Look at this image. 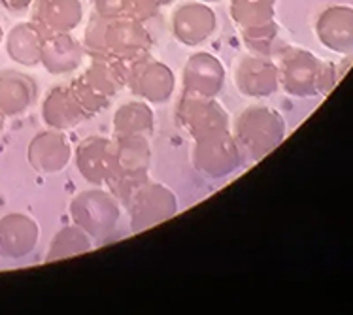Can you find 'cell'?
I'll return each mask as SVG.
<instances>
[{"label": "cell", "mask_w": 353, "mask_h": 315, "mask_svg": "<svg viewBox=\"0 0 353 315\" xmlns=\"http://www.w3.org/2000/svg\"><path fill=\"white\" fill-rule=\"evenodd\" d=\"M83 50L89 57L110 59L130 65L150 55L152 36L144 21L130 17H101L94 15L83 32Z\"/></svg>", "instance_id": "6da1fadb"}, {"label": "cell", "mask_w": 353, "mask_h": 315, "mask_svg": "<svg viewBox=\"0 0 353 315\" xmlns=\"http://www.w3.org/2000/svg\"><path fill=\"white\" fill-rule=\"evenodd\" d=\"M129 65L110 59L91 57V65L70 83L76 101L87 117H93L108 106L110 101L127 85Z\"/></svg>", "instance_id": "7a4b0ae2"}, {"label": "cell", "mask_w": 353, "mask_h": 315, "mask_svg": "<svg viewBox=\"0 0 353 315\" xmlns=\"http://www.w3.org/2000/svg\"><path fill=\"white\" fill-rule=\"evenodd\" d=\"M152 150L148 136L116 138V159L106 185L119 202H127L138 187L148 181Z\"/></svg>", "instance_id": "3957f363"}, {"label": "cell", "mask_w": 353, "mask_h": 315, "mask_svg": "<svg viewBox=\"0 0 353 315\" xmlns=\"http://www.w3.org/2000/svg\"><path fill=\"white\" fill-rule=\"evenodd\" d=\"M285 136L281 115L267 106H250L238 115L234 138L240 150L252 161H261Z\"/></svg>", "instance_id": "277c9868"}, {"label": "cell", "mask_w": 353, "mask_h": 315, "mask_svg": "<svg viewBox=\"0 0 353 315\" xmlns=\"http://www.w3.org/2000/svg\"><path fill=\"white\" fill-rule=\"evenodd\" d=\"M70 217L74 225L85 230L91 240L104 242L117 229L119 201L110 191L102 189L83 191L70 202Z\"/></svg>", "instance_id": "5b68a950"}, {"label": "cell", "mask_w": 353, "mask_h": 315, "mask_svg": "<svg viewBox=\"0 0 353 315\" xmlns=\"http://www.w3.org/2000/svg\"><path fill=\"white\" fill-rule=\"evenodd\" d=\"M130 229L134 234L172 219L178 214V199L166 185L145 181L127 199Z\"/></svg>", "instance_id": "8992f818"}, {"label": "cell", "mask_w": 353, "mask_h": 315, "mask_svg": "<svg viewBox=\"0 0 353 315\" xmlns=\"http://www.w3.org/2000/svg\"><path fill=\"white\" fill-rule=\"evenodd\" d=\"M191 161L196 170L206 178H227L242 166L244 151L240 150L234 134L227 130L214 136L195 140Z\"/></svg>", "instance_id": "52a82bcc"}, {"label": "cell", "mask_w": 353, "mask_h": 315, "mask_svg": "<svg viewBox=\"0 0 353 315\" xmlns=\"http://www.w3.org/2000/svg\"><path fill=\"white\" fill-rule=\"evenodd\" d=\"M176 119L193 140H202L229 130V114L216 99L208 96L183 94L176 110Z\"/></svg>", "instance_id": "ba28073f"}, {"label": "cell", "mask_w": 353, "mask_h": 315, "mask_svg": "<svg viewBox=\"0 0 353 315\" xmlns=\"http://www.w3.org/2000/svg\"><path fill=\"white\" fill-rule=\"evenodd\" d=\"M127 87L140 101L163 104L170 101L176 87V78L165 63L153 59L152 55H144L129 65Z\"/></svg>", "instance_id": "9c48e42d"}, {"label": "cell", "mask_w": 353, "mask_h": 315, "mask_svg": "<svg viewBox=\"0 0 353 315\" xmlns=\"http://www.w3.org/2000/svg\"><path fill=\"white\" fill-rule=\"evenodd\" d=\"M323 65L310 51L285 48L280 53V85L293 96H312L319 93Z\"/></svg>", "instance_id": "30bf717a"}, {"label": "cell", "mask_w": 353, "mask_h": 315, "mask_svg": "<svg viewBox=\"0 0 353 315\" xmlns=\"http://www.w3.org/2000/svg\"><path fill=\"white\" fill-rule=\"evenodd\" d=\"M172 32L183 45L195 48L214 34L217 15L206 2H188L172 12Z\"/></svg>", "instance_id": "8fae6325"}, {"label": "cell", "mask_w": 353, "mask_h": 315, "mask_svg": "<svg viewBox=\"0 0 353 315\" xmlns=\"http://www.w3.org/2000/svg\"><path fill=\"white\" fill-rule=\"evenodd\" d=\"M234 83L244 96L263 99L272 94L280 85V72L268 57L245 55L234 68Z\"/></svg>", "instance_id": "7c38bea8"}, {"label": "cell", "mask_w": 353, "mask_h": 315, "mask_svg": "<svg viewBox=\"0 0 353 315\" xmlns=\"http://www.w3.org/2000/svg\"><path fill=\"white\" fill-rule=\"evenodd\" d=\"M225 66L206 51L195 53L183 66V93L216 99L223 91Z\"/></svg>", "instance_id": "4fadbf2b"}, {"label": "cell", "mask_w": 353, "mask_h": 315, "mask_svg": "<svg viewBox=\"0 0 353 315\" xmlns=\"http://www.w3.org/2000/svg\"><path fill=\"white\" fill-rule=\"evenodd\" d=\"M116 159V142L104 136L81 140L76 150V166L91 185H104Z\"/></svg>", "instance_id": "5bb4252c"}, {"label": "cell", "mask_w": 353, "mask_h": 315, "mask_svg": "<svg viewBox=\"0 0 353 315\" xmlns=\"http://www.w3.org/2000/svg\"><path fill=\"white\" fill-rule=\"evenodd\" d=\"M72 157V145L63 130H46L32 138L29 145V163L40 174L61 172Z\"/></svg>", "instance_id": "9a60e30c"}, {"label": "cell", "mask_w": 353, "mask_h": 315, "mask_svg": "<svg viewBox=\"0 0 353 315\" xmlns=\"http://www.w3.org/2000/svg\"><path fill=\"white\" fill-rule=\"evenodd\" d=\"M316 34L327 50L342 55L353 53V8H325L317 17Z\"/></svg>", "instance_id": "2e32d148"}, {"label": "cell", "mask_w": 353, "mask_h": 315, "mask_svg": "<svg viewBox=\"0 0 353 315\" xmlns=\"http://www.w3.org/2000/svg\"><path fill=\"white\" fill-rule=\"evenodd\" d=\"M40 229L37 221L23 214H10L0 219V255L8 258L27 257L37 247Z\"/></svg>", "instance_id": "e0dca14e"}, {"label": "cell", "mask_w": 353, "mask_h": 315, "mask_svg": "<svg viewBox=\"0 0 353 315\" xmlns=\"http://www.w3.org/2000/svg\"><path fill=\"white\" fill-rule=\"evenodd\" d=\"M81 19L83 6L79 0H37L34 21L43 36L72 32Z\"/></svg>", "instance_id": "ac0fdd59"}, {"label": "cell", "mask_w": 353, "mask_h": 315, "mask_svg": "<svg viewBox=\"0 0 353 315\" xmlns=\"http://www.w3.org/2000/svg\"><path fill=\"white\" fill-rule=\"evenodd\" d=\"M85 50L83 45L74 40L70 32L66 34H50L43 38L42 57L40 63L50 74H68L76 70L83 63Z\"/></svg>", "instance_id": "d6986e66"}, {"label": "cell", "mask_w": 353, "mask_h": 315, "mask_svg": "<svg viewBox=\"0 0 353 315\" xmlns=\"http://www.w3.org/2000/svg\"><path fill=\"white\" fill-rule=\"evenodd\" d=\"M43 123L53 130H68L87 119L85 112L76 101L70 85H59L51 89L42 104Z\"/></svg>", "instance_id": "ffe728a7"}, {"label": "cell", "mask_w": 353, "mask_h": 315, "mask_svg": "<svg viewBox=\"0 0 353 315\" xmlns=\"http://www.w3.org/2000/svg\"><path fill=\"white\" fill-rule=\"evenodd\" d=\"M37 99L34 81L19 72L0 74V112L6 117L23 114Z\"/></svg>", "instance_id": "44dd1931"}, {"label": "cell", "mask_w": 353, "mask_h": 315, "mask_svg": "<svg viewBox=\"0 0 353 315\" xmlns=\"http://www.w3.org/2000/svg\"><path fill=\"white\" fill-rule=\"evenodd\" d=\"M153 110L145 101H130L117 108L114 132L119 136H148L153 130Z\"/></svg>", "instance_id": "7402d4cb"}, {"label": "cell", "mask_w": 353, "mask_h": 315, "mask_svg": "<svg viewBox=\"0 0 353 315\" xmlns=\"http://www.w3.org/2000/svg\"><path fill=\"white\" fill-rule=\"evenodd\" d=\"M274 6L276 0H231V17L242 34L276 23Z\"/></svg>", "instance_id": "603a6c76"}, {"label": "cell", "mask_w": 353, "mask_h": 315, "mask_svg": "<svg viewBox=\"0 0 353 315\" xmlns=\"http://www.w3.org/2000/svg\"><path fill=\"white\" fill-rule=\"evenodd\" d=\"M43 38L46 36L37 25H19L8 38V53L19 65H38L42 57Z\"/></svg>", "instance_id": "cb8c5ba5"}, {"label": "cell", "mask_w": 353, "mask_h": 315, "mask_svg": "<svg viewBox=\"0 0 353 315\" xmlns=\"http://www.w3.org/2000/svg\"><path fill=\"white\" fill-rule=\"evenodd\" d=\"M93 247L91 236L87 234L85 230L79 229L78 225L74 227H65L55 234V238L51 240L50 251H48V257L46 261H61V258L74 257L79 253H87Z\"/></svg>", "instance_id": "d4e9b609"}, {"label": "cell", "mask_w": 353, "mask_h": 315, "mask_svg": "<svg viewBox=\"0 0 353 315\" xmlns=\"http://www.w3.org/2000/svg\"><path fill=\"white\" fill-rule=\"evenodd\" d=\"M94 12L101 17H129V0H94Z\"/></svg>", "instance_id": "484cf974"}, {"label": "cell", "mask_w": 353, "mask_h": 315, "mask_svg": "<svg viewBox=\"0 0 353 315\" xmlns=\"http://www.w3.org/2000/svg\"><path fill=\"white\" fill-rule=\"evenodd\" d=\"M32 0H2V4L10 10H23L27 8Z\"/></svg>", "instance_id": "4316f807"}, {"label": "cell", "mask_w": 353, "mask_h": 315, "mask_svg": "<svg viewBox=\"0 0 353 315\" xmlns=\"http://www.w3.org/2000/svg\"><path fill=\"white\" fill-rule=\"evenodd\" d=\"M201 2H206V4H210V2H219V0H201Z\"/></svg>", "instance_id": "83f0119b"}, {"label": "cell", "mask_w": 353, "mask_h": 315, "mask_svg": "<svg viewBox=\"0 0 353 315\" xmlns=\"http://www.w3.org/2000/svg\"><path fill=\"white\" fill-rule=\"evenodd\" d=\"M2 117H4V115H2V112H0V127H2Z\"/></svg>", "instance_id": "f1b7e54d"}, {"label": "cell", "mask_w": 353, "mask_h": 315, "mask_svg": "<svg viewBox=\"0 0 353 315\" xmlns=\"http://www.w3.org/2000/svg\"><path fill=\"white\" fill-rule=\"evenodd\" d=\"M0 38H2V30H0Z\"/></svg>", "instance_id": "f546056e"}]
</instances>
